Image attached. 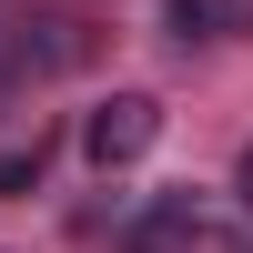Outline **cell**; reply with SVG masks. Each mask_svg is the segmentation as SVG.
Here are the masks:
<instances>
[{"instance_id": "7a4b0ae2", "label": "cell", "mask_w": 253, "mask_h": 253, "mask_svg": "<svg viewBox=\"0 0 253 253\" xmlns=\"http://www.w3.org/2000/svg\"><path fill=\"white\" fill-rule=\"evenodd\" d=\"M203 243H213V233H203V213H193V193H162L152 213L132 223V243H122V253H203Z\"/></svg>"}, {"instance_id": "277c9868", "label": "cell", "mask_w": 253, "mask_h": 253, "mask_svg": "<svg viewBox=\"0 0 253 253\" xmlns=\"http://www.w3.org/2000/svg\"><path fill=\"white\" fill-rule=\"evenodd\" d=\"M41 182V132H31V152H0V193H31Z\"/></svg>"}, {"instance_id": "3957f363", "label": "cell", "mask_w": 253, "mask_h": 253, "mask_svg": "<svg viewBox=\"0 0 253 253\" xmlns=\"http://www.w3.org/2000/svg\"><path fill=\"white\" fill-rule=\"evenodd\" d=\"M172 31H193V41H253V0H172Z\"/></svg>"}, {"instance_id": "5b68a950", "label": "cell", "mask_w": 253, "mask_h": 253, "mask_svg": "<svg viewBox=\"0 0 253 253\" xmlns=\"http://www.w3.org/2000/svg\"><path fill=\"white\" fill-rule=\"evenodd\" d=\"M233 193H243V213H253V142H243V172H233Z\"/></svg>"}, {"instance_id": "6da1fadb", "label": "cell", "mask_w": 253, "mask_h": 253, "mask_svg": "<svg viewBox=\"0 0 253 253\" xmlns=\"http://www.w3.org/2000/svg\"><path fill=\"white\" fill-rule=\"evenodd\" d=\"M152 142H162V101L152 91H112V101H91V122H81L91 172H122V162H142Z\"/></svg>"}]
</instances>
